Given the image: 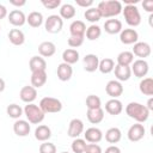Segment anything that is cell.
Returning a JSON list of instances; mask_svg holds the SVG:
<instances>
[{"label":"cell","mask_w":153,"mask_h":153,"mask_svg":"<svg viewBox=\"0 0 153 153\" xmlns=\"http://www.w3.org/2000/svg\"><path fill=\"white\" fill-rule=\"evenodd\" d=\"M149 110L146 108V105L137 103V102H130L126 106V114L136 121V123H143L149 117Z\"/></svg>","instance_id":"obj_1"},{"label":"cell","mask_w":153,"mask_h":153,"mask_svg":"<svg viewBox=\"0 0 153 153\" xmlns=\"http://www.w3.org/2000/svg\"><path fill=\"white\" fill-rule=\"evenodd\" d=\"M102 18H114L122 13V4L117 0H104L97 6Z\"/></svg>","instance_id":"obj_2"},{"label":"cell","mask_w":153,"mask_h":153,"mask_svg":"<svg viewBox=\"0 0 153 153\" xmlns=\"http://www.w3.org/2000/svg\"><path fill=\"white\" fill-rule=\"evenodd\" d=\"M24 115L27 118V122L31 124H39L44 120V112L41 110V108L33 103H30L25 105L24 108Z\"/></svg>","instance_id":"obj_3"},{"label":"cell","mask_w":153,"mask_h":153,"mask_svg":"<svg viewBox=\"0 0 153 153\" xmlns=\"http://www.w3.org/2000/svg\"><path fill=\"white\" fill-rule=\"evenodd\" d=\"M122 13H123V17L126 19V23L129 26L135 27V26L140 25L141 14L139 12V8L135 5H126L124 8H122Z\"/></svg>","instance_id":"obj_4"},{"label":"cell","mask_w":153,"mask_h":153,"mask_svg":"<svg viewBox=\"0 0 153 153\" xmlns=\"http://www.w3.org/2000/svg\"><path fill=\"white\" fill-rule=\"evenodd\" d=\"M41 110L44 114H56L62 110V103L60 99L54 97H44L41 99L39 105Z\"/></svg>","instance_id":"obj_5"},{"label":"cell","mask_w":153,"mask_h":153,"mask_svg":"<svg viewBox=\"0 0 153 153\" xmlns=\"http://www.w3.org/2000/svg\"><path fill=\"white\" fill-rule=\"evenodd\" d=\"M63 27V19L57 14H51L44 20V29L49 33H59Z\"/></svg>","instance_id":"obj_6"},{"label":"cell","mask_w":153,"mask_h":153,"mask_svg":"<svg viewBox=\"0 0 153 153\" xmlns=\"http://www.w3.org/2000/svg\"><path fill=\"white\" fill-rule=\"evenodd\" d=\"M130 69H131V73H133L136 78L142 79L143 76H146V75H147L148 69H149V66H148V62H147L146 60L137 59V60L133 61Z\"/></svg>","instance_id":"obj_7"},{"label":"cell","mask_w":153,"mask_h":153,"mask_svg":"<svg viewBox=\"0 0 153 153\" xmlns=\"http://www.w3.org/2000/svg\"><path fill=\"white\" fill-rule=\"evenodd\" d=\"M146 134V130H145V127L142 123H135L133 124L129 129H128V133H127V136L129 139V141L131 142H137L140 141L141 139H143Z\"/></svg>","instance_id":"obj_8"},{"label":"cell","mask_w":153,"mask_h":153,"mask_svg":"<svg viewBox=\"0 0 153 153\" xmlns=\"http://www.w3.org/2000/svg\"><path fill=\"white\" fill-rule=\"evenodd\" d=\"M139 39V33L135 29H122V31L120 32V41L126 44H135Z\"/></svg>","instance_id":"obj_9"},{"label":"cell","mask_w":153,"mask_h":153,"mask_svg":"<svg viewBox=\"0 0 153 153\" xmlns=\"http://www.w3.org/2000/svg\"><path fill=\"white\" fill-rule=\"evenodd\" d=\"M84 133V122L80 118H73L68 124L67 134L69 137L76 139Z\"/></svg>","instance_id":"obj_10"},{"label":"cell","mask_w":153,"mask_h":153,"mask_svg":"<svg viewBox=\"0 0 153 153\" xmlns=\"http://www.w3.org/2000/svg\"><path fill=\"white\" fill-rule=\"evenodd\" d=\"M133 55L140 57L141 60H145V57H148L152 53L151 45L147 42H136L133 47Z\"/></svg>","instance_id":"obj_11"},{"label":"cell","mask_w":153,"mask_h":153,"mask_svg":"<svg viewBox=\"0 0 153 153\" xmlns=\"http://www.w3.org/2000/svg\"><path fill=\"white\" fill-rule=\"evenodd\" d=\"M82 63H84V69L88 73H93L98 69V65H99V57L96 54H86L82 59Z\"/></svg>","instance_id":"obj_12"},{"label":"cell","mask_w":153,"mask_h":153,"mask_svg":"<svg viewBox=\"0 0 153 153\" xmlns=\"http://www.w3.org/2000/svg\"><path fill=\"white\" fill-rule=\"evenodd\" d=\"M7 18H8L10 24L13 25V26H16V27L23 26L26 23V17H25L24 12L20 11V10H13V11H11L7 14Z\"/></svg>","instance_id":"obj_13"},{"label":"cell","mask_w":153,"mask_h":153,"mask_svg":"<svg viewBox=\"0 0 153 153\" xmlns=\"http://www.w3.org/2000/svg\"><path fill=\"white\" fill-rule=\"evenodd\" d=\"M102 139H103V133L97 127L87 128L84 133V140L90 143H98L99 141H102Z\"/></svg>","instance_id":"obj_14"},{"label":"cell","mask_w":153,"mask_h":153,"mask_svg":"<svg viewBox=\"0 0 153 153\" xmlns=\"http://www.w3.org/2000/svg\"><path fill=\"white\" fill-rule=\"evenodd\" d=\"M105 92L111 98H118L123 93V86L122 82L117 80H110L105 86Z\"/></svg>","instance_id":"obj_15"},{"label":"cell","mask_w":153,"mask_h":153,"mask_svg":"<svg viewBox=\"0 0 153 153\" xmlns=\"http://www.w3.org/2000/svg\"><path fill=\"white\" fill-rule=\"evenodd\" d=\"M105 111L109 115L117 116L123 111V104L120 99L117 98H111L105 103Z\"/></svg>","instance_id":"obj_16"},{"label":"cell","mask_w":153,"mask_h":153,"mask_svg":"<svg viewBox=\"0 0 153 153\" xmlns=\"http://www.w3.org/2000/svg\"><path fill=\"white\" fill-rule=\"evenodd\" d=\"M31 130V127H30V123L25 120H16V122L13 123V131L17 136H27Z\"/></svg>","instance_id":"obj_17"},{"label":"cell","mask_w":153,"mask_h":153,"mask_svg":"<svg viewBox=\"0 0 153 153\" xmlns=\"http://www.w3.org/2000/svg\"><path fill=\"white\" fill-rule=\"evenodd\" d=\"M19 97L24 103L30 104L37 98V90L35 87H32V86H29V85L27 86H23L20 92H19Z\"/></svg>","instance_id":"obj_18"},{"label":"cell","mask_w":153,"mask_h":153,"mask_svg":"<svg viewBox=\"0 0 153 153\" xmlns=\"http://www.w3.org/2000/svg\"><path fill=\"white\" fill-rule=\"evenodd\" d=\"M47 79H48V75L45 71L31 72V86L35 88H39L44 86V84L47 82Z\"/></svg>","instance_id":"obj_19"},{"label":"cell","mask_w":153,"mask_h":153,"mask_svg":"<svg viewBox=\"0 0 153 153\" xmlns=\"http://www.w3.org/2000/svg\"><path fill=\"white\" fill-rule=\"evenodd\" d=\"M104 30H105V32H108L109 35L120 33V32L122 31V22H121L120 19H115V18L108 19V20H105V23H104Z\"/></svg>","instance_id":"obj_20"},{"label":"cell","mask_w":153,"mask_h":153,"mask_svg":"<svg viewBox=\"0 0 153 153\" xmlns=\"http://www.w3.org/2000/svg\"><path fill=\"white\" fill-rule=\"evenodd\" d=\"M56 73H57L59 80H61V81H68V80H71V78L73 75V68H72L71 65L62 62V63H60L57 66Z\"/></svg>","instance_id":"obj_21"},{"label":"cell","mask_w":153,"mask_h":153,"mask_svg":"<svg viewBox=\"0 0 153 153\" xmlns=\"http://www.w3.org/2000/svg\"><path fill=\"white\" fill-rule=\"evenodd\" d=\"M115 72V76L117 79V81H127L130 79L131 76V69L130 66H120V65H115L114 68Z\"/></svg>","instance_id":"obj_22"},{"label":"cell","mask_w":153,"mask_h":153,"mask_svg":"<svg viewBox=\"0 0 153 153\" xmlns=\"http://www.w3.org/2000/svg\"><path fill=\"white\" fill-rule=\"evenodd\" d=\"M86 116L90 123L92 124H98L104 120V110L102 108L98 109H87Z\"/></svg>","instance_id":"obj_23"},{"label":"cell","mask_w":153,"mask_h":153,"mask_svg":"<svg viewBox=\"0 0 153 153\" xmlns=\"http://www.w3.org/2000/svg\"><path fill=\"white\" fill-rule=\"evenodd\" d=\"M55 51H56V45L50 41L42 42L38 45V53L42 57H50L55 54Z\"/></svg>","instance_id":"obj_24"},{"label":"cell","mask_w":153,"mask_h":153,"mask_svg":"<svg viewBox=\"0 0 153 153\" xmlns=\"http://www.w3.org/2000/svg\"><path fill=\"white\" fill-rule=\"evenodd\" d=\"M50 137H51V129L48 126L41 124L35 129V139L36 140L44 142V141H48Z\"/></svg>","instance_id":"obj_25"},{"label":"cell","mask_w":153,"mask_h":153,"mask_svg":"<svg viewBox=\"0 0 153 153\" xmlns=\"http://www.w3.org/2000/svg\"><path fill=\"white\" fill-rule=\"evenodd\" d=\"M69 32L71 36H78V37H85L86 32V25L82 20H74L69 25Z\"/></svg>","instance_id":"obj_26"},{"label":"cell","mask_w":153,"mask_h":153,"mask_svg":"<svg viewBox=\"0 0 153 153\" xmlns=\"http://www.w3.org/2000/svg\"><path fill=\"white\" fill-rule=\"evenodd\" d=\"M8 39L13 45H22L25 42V35L19 29H12L8 32Z\"/></svg>","instance_id":"obj_27"},{"label":"cell","mask_w":153,"mask_h":153,"mask_svg":"<svg viewBox=\"0 0 153 153\" xmlns=\"http://www.w3.org/2000/svg\"><path fill=\"white\" fill-rule=\"evenodd\" d=\"M29 67L31 72H36V71H45L47 68V62L42 56H32L29 61Z\"/></svg>","instance_id":"obj_28"},{"label":"cell","mask_w":153,"mask_h":153,"mask_svg":"<svg viewBox=\"0 0 153 153\" xmlns=\"http://www.w3.org/2000/svg\"><path fill=\"white\" fill-rule=\"evenodd\" d=\"M62 60L65 63H68V65H74L79 61V51L76 49H72V48H68L66 50H63L62 53Z\"/></svg>","instance_id":"obj_29"},{"label":"cell","mask_w":153,"mask_h":153,"mask_svg":"<svg viewBox=\"0 0 153 153\" xmlns=\"http://www.w3.org/2000/svg\"><path fill=\"white\" fill-rule=\"evenodd\" d=\"M44 22L43 14L41 12L33 11L31 13H29V16L26 17V23L31 26V27H39Z\"/></svg>","instance_id":"obj_30"},{"label":"cell","mask_w":153,"mask_h":153,"mask_svg":"<svg viewBox=\"0 0 153 153\" xmlns=\"http://www.w3.org/2000/svg\"><path fill=\"white\" fill-rule=\"evenodd\" d=\"M121 139H122V133H121L120 128H117V127L109 128L105 133V140L109 143H117V142H120Z\"/></svg>","instance_id":"obj_31"},{"label":"cell","mask_w":153,"mask_h":153,"mask_svg":"<svg viewBox=\"0 0 153 153\" xmlns=\"http://www.w3.org/2000/svg\"><path fill=\"white\" fill-rule=\"evenodd\" d=\"M140 92L145 96H153V79L152 78H142L139 84Z\"/></svg>","instance_id":"obj_32"},{"label":"cell","mask_w":153,"mask_h":153,"mask_svg":"<svg viewBox=\"0 0 153 153\" xmlns=\"http://www.w3.org/2000/svg\"><path fill=\"white\" fill-rule=\"evenodd\" d=\"M115 68V61L110 57H105L103 60L99 61V65H98V69L100 73L103 74H109L114 71Z\"/></svg>","instance_id":"obj_33"},{"label":"cell","mask_w":153,"mask_h":153,"mask_svg":"<svg viewBox=\"0 0 153 153\" xmlns=\"http://www.w3.org/2000/svg\"><path fill=\"white\" fill-rule=\"evenodd\" d=\"M76 13L75 7L72 4H63L60 7V17L62 19H72Z\"/></svg>","instance_id":"obj_34"},{"label":"cell","mask_w":153,"mask_h":153,"mask_svg":"<svg viewBox=\"0 0 153 153\" xmlns=\"http://www.w3.org/2000/svg\"><path fill=\"white\" fill-rule=\"evenodd\" d=\"M134 61V55L131 51H122L117 55V65L120 66H130Z\"/></svg>","instance_id":"obj_35"},{"label":"cell","mask_w":153,"mask_h":153,"mask_svg":"<svg viewBox=\"0 0 153 153\" xmlns=\"http://www.w3.org/2000/svg\"><path fill=\"white\" fill-rule=\"evenodd\" d=\"M85 35H86V38H87L88 41H96V39H98V38L100 37V35H102V29H100V26H98V25H96V24H92V25H90L88 27H86Z\"/></svg>","instance_id":"obj_36"},{"label":"cell","mask_w":153,"mask_h":153,"mask_svg":"<svg viewBox=\"0 0 153 153\" xmlns=\"http://www.w3.org/2000/svg\"><path fill=\"white\" fill-rule=\"evenodd\" d=\"M84 17H85V19H86L87 22H90V23H92V24L99 22L100 18H102L97 7H90V8H87V10L85 11V13H84Z\"/></svg>","instance_id":"obj_37"},{"label":"cell","mask_w":153,"mask_h":153,"mask_svg":"<svg viewBox=\"0 0 153 153\" xmlns=\"http://www.w3.org/2000/svg\"><path fill=\"white\" fill-rule=\"evenodd\" d=\"M6 112H7V115H8L11 118L19 120L24 111H23V109L20 108V105H18V104H14V103H13V104L7 105V108H6Z\"/></svg>","instance_id":"obj_38"},{"label":"cell","mask_w":153,"mask_h":153,"mask_svg":"<svg viewBox=\"0 0 153 153\" xmlns=\"http://www.w3.org/2000/svg\"><path fill=\"white\" fill-rule=\"evenodd\" d=\"M87 143L84 139H80V137H76L73 140L72 142V151L73 153H84L85 152V148H86Z\"/></svg>","instance_id":"obj_39"},{"label":"cell","mask_w":153,"mask_h":153,"mask_svg":"<svg viewBox=\"0 0 153 153\" xmlns=\"http://www.w3.org/2000/svg\"><path fill=\"white\" fill-rule=\"evenodd\" d=\"M86 106L87 109H98L102 108V100L96 94H90L86 97Z\"/></svg>","instance_id":"obj_40"},{"label":"cell","mask_w":153,"mask_h":153,"mask_svg":"<svg viewBox=\"0 0 153 153\" xmlns=\"http://www.w3.org/2000/svg\"><path fill=\"white\" fill-rule=\"evenodd\" d=\"M39 153H56V146L53 142L44 141L39 146Z\"/></svg>","instance_id":"obj_41"},{"label":"cell","mask_w":153,"mask_h":153,"mask_svg":"<svg viewBox=\"0 0 153 153\" xmlns=\"http://www.w3.org/2000/svg\"><path fill=\"white\" fill-rule=\"evenodd\" d=\"M84 39H85V37L71 36V37L68 38L67 43H68V45H69L72 49H73V48H79L80 45H82V43H84Z\"/></svg>","instance_id":"obj_42"},{"label":"cell","mask_w":153,"mask_h":153,"mask_svg":"<svg viewBox=\"0 0 153 153\" xmlns=\"http://www.w3.org/2000/svg\"><path fill=\"white\" fill-rule=\"evenodd\" d=\"M41 2L47 10H55L61 6V0H42Z\"/></svg>","instance_id":"obj_43"},{"label":"cell","mask_w":153,"mask_h":153,"mask_svg":"<svg viewBox=\"0 0 153 153\" xmlns=\"http://www.w3.org/2000/svg\"><path fill=\"white\" fill-rule=\"evenodd\" d=\"M84 153H103L102 147L98 143H87Z\"/></svg>","instance_id":"obj_44"},{"label":"cell","mask_w":153,"mask_h":153,"mask_svg":"<svg viewBox=\"0 0 153 153\" xmlns=\"http://www.w3.org/2000/svg\"><path fill=\"white\" fill-rule=\"evenodd\" d=\"M75 2H76L78 6L84 7L86 10L90 8V7H92V5H93V0H75Z\"/></svg>","instance_id":"obj_45"},{"label":"cell","mask_w":153,"mask_h":153,"mask_svg":"<svg viewBox=\"0 0 153 153\" xmlns=\"http://www.w3.org/2000/svg\"><path fill=\"white\" fill-rule=\"evenodd\" d=\"M142 7H143V10L146 12H148V13L152 14L153 13V0H143Z\"/></svg>","instance_id":"obj_46"},{"label":"cell","mask_w":153,"mask_h":153,"mask_svg":"<svg viewBox=\"0 0 153 153\" xmlns=\"http://www.w3.org/2000/svg\"><path fill=\"white\" fill-rule=\"evenodd\" d=\"M104 153H121V149H120V147H117V146H115V145H111V146H109V147L105 149Z\"/></svg>","instance_id":"obj_47"},{"label":"cell","mask_w":153,"mask_h":153,"mask_svg":"<svg viewBox=\"0 0 153 153\" xmlns=\"http://www.w3.org/2000/svg\"><path fill=\"white\" fill-rule=\"evenodd\" d=\"M10 4H12L13 6H17V7H22L26 4L25 0H10Z\"/></svg>","instance_id":"obj_48"},{"label":"cell","mask_w":153,"mask_h":153,"mask_svg":"<svg viewBox=\"0 0 153 153\" xmlns=\"http://www.w3.org/2000/svg\"><path fill=\"white\" fill-rule=\"evenodd\" d=\"M5 17H7V8L0 4V20L4 19Z\"/></svg>","instance_id":"obj_49"},{"label":"cell","mask_w":153,"mask_h":153,"mask_svg":"<svg viewBox=\"0 0 153 153\" xmlns=\"http://www.w3.org/2000/svg\"><path fill=\"white\" fill-rule=\"evenodd\" d=\"M149 111H152L153 110V98H149L148 99V102H147V106H146Z\"/></svg>","instance_id":"obj_50"},{"label":"cell","mask_w":153,"mask_h":153,"mask_svg":"<svg viewBox=\"0 0 153 153\" xmlns=\"http://www.w3.org/2000/svg\"><path fill=\"white\" fill-rule=\"evenodd\" d=\"M5 87H6V84H5V80L2 79V78H0V93L5 90Z\"/></svg>","instance_id":"obj_51"},{"label":"cell","mask_w":153,"mask_h":153,"mask_svg":"<svg viewBox=\"0 0 153 153\" xmlns=\"http://www.w3.org/2000/svg\"><path fill=\"white\" fill-rule=\"evenodd\" d=\"M137 2H139V0H124V4L126 5H135Z\"/></svg>","instance_id":"obj_52"},{"label":"cell","mask_w":153,"mask_h":153,"mask_svg":"<svg viewBox=\"0 0 153 153\" xmlns=\"http://www.w3.org/2000/svg\"><path fill=\"white\" fill-rule=\"evenodd\" d=\"M152 19H153V14H151L149 18H148V20H149V25H152Z\"/></svg>","instance_id":"obj_53"},{"label":"cell","mask_w":153,"mask_h":153,"mask_svg":"<svg viewBox=\"0 0 153 153\" xmlns=\"http://www.w3.org/2000/svg\"><path fill=\"white\" fill-rule=\"evenodd\" d=\"M61 153H69V152H61Z\"/></svg>","instance_id":"obj_54"},{"label":"cell","mask_w":153,"mask_h":153,"mask_svg":"<svg viewBox=\"0 0 153 153\" xmlns=\"http://www.w3.org/2000/svg\"><path fill=\"white\" fill-rule=\"evenodd\" d=\"M0 29H1V27H0Z\"/></svg>","instance_id":"obj_55"}]
</instances>
